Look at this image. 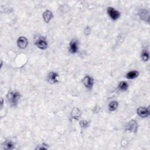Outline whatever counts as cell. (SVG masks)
I'll return each instance as SVG.
<instances>
[{"instance_id": "cell-1", "label": "cell", "mask_w": 150, "mask_h": 150, "mask_svg": "<svg viewBox=\"0 0 150 150\" xmlns=\"http://www.w3.org/2000/svg\"><path fill=\"white\" fill-rule=\"evenodd\" d=\"M6 98L11 106L15 107L18 105L21 98V94L16 91H11L8 93Z\"/></svg>"}, {"instance_id": "cell-2", "label": "cell", "mask_w": 150, "mask_h": 150, "mask_svg": "<svg viewBox=\"0 0 150 150\" xmlns=\"http://www.w3.org/2000/svg\"><path fill=\"white\" fill-rule=\"evenodd\" d=\"M107 12L109 17L114 21L118 20L120 18V12L112 7H108L107 9Z\"/></svg>"}, {"instance_id": "cell-3", "label": "cell", "mask_w": 150, "mask_h": 150, "mask_svg": "<svg viewBox=\"0 0 150 150\" xmlns=\"http://www.w3.org/2000/svg\"><path fill=\"white\" fill-rule=\"evenodd\" d=\"M35 45L38 48L41 50H46L48 47V42L46 39L44 37L38 38V39L35 40Z\"/></svg>"}, {"instance_id": "cell-4", "label": "cell", "mask_w": 150, "mask_h": 150, "mask_svg": "<svg viewBox=\"0 0 150 150\" xmlns=\"http://www.w3.org/2000/svg\"><path fill=\"white\" fill-rule=\"evenodd\" d=\"M82 83L86 88L91 90L93 87L94 81L91 76L89 75H86L82 79Z\"/></svg>"}, {"instance_id": "cell-5", "label": "cell", "mask_w": 150, "mask_h": 150, "mask_svg": "<svg viewBox=\"0 0 150 150\" xmlns=\"http://www.w3.org/2000/svg\"><path fill=\"white\" fill-rule=\"evenodd\" d=\"M138 123L135 120H130L125 125V129L131 132H136L138 129Z\"/></svg>"}, {"instance_id": "cell-6", "label": "cell", "mask_w": 150, "mask_h": 150, "mask_svg": "<svg viewBox=\"0 0 150 150\" xmlns=\"http://www.w3.org/2000/svg\"><path fill=\"white\" fill-rule=\"evenodd\" d=\"M138 15L140 19L146 22H149V11L145 8L140 9L138 12Z\"/></svg>"}, {"instance_id": "cell-7", "label": "cell", "mask_w": 150, "mask_h": 150, "mask_svg": "<svg viewBox=\"0 0 150 150\" xmlns=\"http://www.w3.org/2000/svg\"><path fill=\"white\" fill-rule=\"evenodd\" d=\"M18 47L21 49H25L29 44L28 39L25 36H20L18 38L16 41Z\"/></svg>"}, {"instance_id": "cell-8", "label": "cell", "mask_w": 150, "mask_h": 150, "mask_svg": "<svg viewBox=\"0 0 150 150\" xmlns=\"http://www.w3.org/2000/svg\"><path fill=\"white\" fill-rule=\"evenodd\" d=\"M137 113L138 116L142 118H146L150 114L149 108L145 107H140L138 108L137 109Z\"/></svg>"}, {"instance_id": "cell-9", "label": "cell", "mask_w": 150, "mask_h": 150, "mask_svg": "<svg viewBox=\"0 0 150 150\" xmlns=\"http://www.w3.org/2000/svg\"><path fill=\"white\" fill-rule=\"evenodd\" d=\"M78 41L76 39L71 40L69 45V52L71 54H75L77 52L79 47H78Z\"/></svg>"}, {"instance_id": "cell-10", "label": "cell", "mask_w": 150, "mask_h": 150, "mask_svg": "<svg viewBox=\"0 0 150 150\" xmlns=\"http://www.w3.org/2000/svg\"><path fill=\"white\" fill-rule=\"evenodd\" d=\"M59 74L55 71H50L48 74V80L52 84L57 83L59 81Z\"/></svg>"}, {"instance_id": "cell-11", "label": "cell", "mask_w": 150, "mask_h": 150, "mask_svg": "<svg viewBox=\"0 0 150 150\" xmlns=\"http://www.w3.org/2000/svg\"><path fill=\"white\" fill-rule=\"evenodd\" d=\"M42 17H43V19L44 21L46 23H48L52 19V18L53 17V15L52 12L47 9L43 13Z\"/></svg>"}, {"instance_id": "cell-12", "label": "cell", "mask_w": 150, "mask_h": 150, "mask_svg": "<svg viewBox=\"0 0 150 150\" xmlns=\"http://www.w3.org/2000/svg\"><path fill=\"white\" fill-rule=\"evenodd\" d=\"M70 115H71V118L77 120L81 116V111L78 108L74 107L73 108V110L71 112Z\"/></svg>"}, {"instance_id": "cell-13", "label": "cell", "mask_w": 150, "mask_h": 150, "mask_svg": "<svg viewBox=\"0 0 150 150\" xmlns=\"http://www.w3.org/2000/svg\"><path fill=\"white\" fill-rule=\"evenodd\" d=\"M139 76V72L137 70H132L128 71L126 74V78L129 80H132L137 78Z\"/></svg>"}, {"instance_id": "cell-14", "label": "cell", "mask_w": 150, "mask_h": 150, "mask_svg": "<svg viewBox=\"0 0 150 150\" xmlns=\"http://www.w3.org/2000/svg\"><path fill=\"white\" fill-rule=\"evenodd\" d=\"M3 147L5 149H13L15 148V146L12 141L8 139L4 142Z\"/></svg>"}, {"instance_id": "cell-15", "label": "cell", "mask_w": 150, "mask_h": 150, "mask_svg": "<svg viewBox=\"0 0 150 150\" xmlns=\"http://www.w3.org/2000/svg\"><path fill=\"white\" fill-rule=\"evenodd\" d=\"M118 106V103L116 101H111L108 104V110L112 112L117 110Z\"/></svg>"}, {"instance_id": "cell-16", "label": "cell", "mask_w": 150, "mask_h": 150, "mask_svg": "<svg viewBox=\"0 0 150 150\" xmlns=\"http://www.w3.org/2000/svg\"><path fill=\"white\" fill-rule=\"evenodd\" d=\"M128 88V84L125 81H121L118 85V88L121 91H126Z\"/></svg>"}, {"instance_id": "cell-17", "label": "cell", "mask_w": 150, "mask_h": 150, "mask_svg": "<svg viewBox=\"0 0 150 150\" xmlns=\"http://www.w3.org/2000/svg\"><path fill=\"white\" fill-rule=\"evenodd\" d=\"M141 57L143 61H144V62L148 61L149 59V52H148V50H145V49H143L141 52Z\"/></svg>"}, {"instance_id": "cell-18", "label": "cell", "mask_w": 150, "mask_h": 150, "mask_svg": "<svg viewBox=\"0 0 150 150\" xmlns=\"http://www.w3.org/2000/svg\"><path fill=\"white\" fill-rule=\"evenodd\" d=\"M89 124L88 121H86V120H81L79 122V125L80 126L81 128H86L88 127Z\"/></svg>"}, {"instance_id": "cell-19", "label": "cell", "mask_w": 150, "mask_h": 150, "mask_svg": "<svg viewBox=\"0 0 150 150\" xmlns=\"http://www.w3.org/2000/svg\"><path fill=\"white\" fill-rule=\"evenodd\" d=\"M47 145H45L44 144L40 145H39V146H37V148L36 149H47V147L46 146Z\"/></svg>"}, {"instance_id": "cell-20", "label": "cell", "mask_w": 150, "mask_h": 150, "mask_svg": "<svg viewBox=\"0 0 150 150\" xmlns=\"http://www.w3.org/2000/svg\"><path fill=\"white\" fill-rule=\"evenodd\" d=\"M90 32H91V29H90V27L87 26L86 28H85V29H84V34L85 35H90Z\"/></svg>"}]
</instances>
